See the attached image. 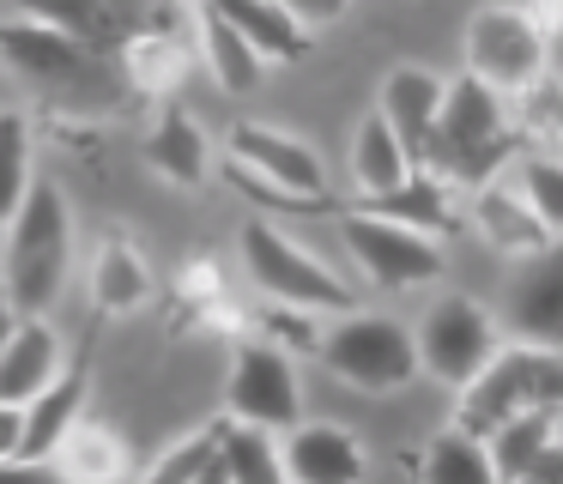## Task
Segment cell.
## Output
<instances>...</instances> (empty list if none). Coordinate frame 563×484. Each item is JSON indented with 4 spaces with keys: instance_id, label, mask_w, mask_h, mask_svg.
<instances>
[{
    "instance_id": "cell-22",
    "label": "cell",
    "mask_w": 563,
    "mask_h": 484,
    "mask_svg": "<svg viewBox=\"0 0 563 484\" xmlns=\"http://www.w3.org/2000/svg\"><path fill=\"white\" fill-rule=\"evenodd\" d=\"M200 7L219 12V19H231L236 31L255 43L261 61H297L309 48V31L291 24V12H279L273 0H200Z\"/></svg>"
},
{
    "instance_id": "cell-33",
    "label": "cell",
    "mask_w": 563,
    "mask_h": 484,
    "mask_svg": "<svg viewBox=\"0 0 563 484\" xmlns=\"http://www.w3.org/2000/svg\"><path fill=\"white\" fill-rule=\"evenodd\" d=\"M279 12H291V24H303L309 36L321 31V24H333V19H345V7L352 0H273Z\"/></svg>"
},
{
    "instance_id": "cell-24",
    "label": "cell",
    "mask_w": 563,
    "mask_h": 484,
    "mask_svg": "<svg viewBox=\"0 0 563 484\" xmlns=\"http://www.w3.org/2000/svg\"><path fill=\"white\" fill-rule=\"evenodd\" d=\"M146 297H152V266L134 254L128 237H110L91 261V302L103 315H134Z\"/></svg>"
},
{
    "instance_id": "cell-19",
    "label": "cell",
    "mask_w": 563,
    "mask_h": 484,
    "mask_svg": "<svg viewBox=\"0 0 563 484\" xmlns=\"http://www.w3.org/2000/svg\"><path fill=\"white\" fill-rule=\"evenodd\" d=\"M49 460L67 484H128V472H134V454H128L122 436L110 424H86V418L62 436V448Z\"/></svg>"
},
{
    "instance_id": "cell-1",
    "label": "cell",
    "mask_w": 563,
    "mask_h": 484,
    "mask_svg": "<svg viewBox=\"0 0 563 484\" xmlns=\"http://www.w3.org/2000/svg\"><path fill=\"white\" fill-rule=\"evenodd\" d=\"M515 164V121H509V97L478 85L473 73L449 79L442 91V116L418 145V169L437 182H449L454 194H473L485 182H497Z\"/></svg>"
},
{
    "instance_id": "cell-3",
    "label": "cell",
    "mask_w": 563,
    "mask_h": 484,
    "mask_svg": "<svg viewBox=\"0 0 563 484\" xmlns=\"http://www.w3.org/2000/svg\"><path fill=\"white\" fill-rule=\"evenodd\" d=\"M521 411H563V345H497V358L461 387V406H454V430L478 436L485 442L503 418H521Z\"/></svg>"
},
{
    "instance_id": "cell-36",
    "label": "cell",
    "mask_w": 563,
    "mask_h": 484,
    "mask_svg": "<svg viewBox=\"0 0 563 484\" xmlns=\"http://www.w3.org/2000/svg\"><path fill=\"white\" fill-rule=\"evenodd\" d=\"M515 484H563V436H551V442L527 460V472Z\"/></svg>"
},
{
    "instance_id": "cell-7",
    "label": "cell",
    "mask_w": 563,
    "mask_h": 484,
    "mask_svg": "<svg viewBox=\"0 0 563 484\" xmlns=\"http://www.w3.org/2000/svg\"><path fill=\"white\" fill-rule=\"evenodd\" d=\"M340 237L352 249L357 273L382 290H418L442 278V242L424 237L412 224H394L382 212H364V206H345L340 212Z\"/></svg>"
},
{
    "instance_id": "cell-5",
    "label": "cell",
    "mask_w": 563,
    "mask_h": 484,
    "mask_svg": "<svg viewBox=\"0 0 563 484\" xmlns=\"http://www.w3.org/2000/svg\"><path fill=\"white\" fill-rule=\"evenodd\" d=\"M316 358L328 363L340 382H352L357 394H400L418 382V345L412 327L388 321V315L345 309L333 327H321Z\"/></svg>"
},
{
    "instance_id": "cell-2",
    "label": "cell",
    "mask_w": 563,
    "mask_h": 484,
    "mask_svg": "<svg viewBox=\"0 0 563 484\" xmlns=\"http://www.w3.org/2000/svg\"><path fill=\"white\" fill-rule=\"evenodd\" d=\"M67 261H74V212L55 182H31L25 206L7 224V302L19 315H49L67 285Z\"/></svg>"
},
{
    "instance_id": "cell-34",
    "label": "cell",
    "mask_w": 563,
    "mask_h": 484,
    "mask_svg": "<svg viewBox=\"0 0 563 484\" xmlns=\"http://www.w3.org/2000/svg\"><path fill=\"white\" fill-rule=\"evenodd\" d=\"M273 333H279V339H291V345L297 351H316L321 345V333H316V327H309V309H285V302H273Z\"/></svg>"
},
{
    "instance_id": "cell-4",
    "label": "cell",
    "mask_w": 563,
    "mask_h": 484,
    "mask_svg": "<svg viewBox=\"0 0 563 484\" xmlns=\"http://www.w3.org/2000/svg\"><path fill=\"white\" fill-rule=\"evenodd\" d=\"M243 266L255 278V290H267L285 309H309V315H345L357 302V290L345 285L333 266H321L303 242H291L273 218H249L243 224Z\"/></svg>"
},
{
    "instance_id": "cell-25",
    "label": "cell",
    "mask_w": 563,
    "mask_h": 484,
    "mask_svg": "<svg viewBox=\"0 0 563 484\" xmlns=\"http://www.w3.org/2000/svg\"><path fill=\"white\" fill-rule=\"evenodd\" d=\"M146 164L164 182H176V188H195L207 176V133H200V121L188 109H164L158 116V128L146 140Z\"/></svg>"
},
{
    "instance_id": "cell-8",
    "label": "cell",
    "mask_w": 563,
    "mask_h": 484,
    "mask_svg": "<svg viewBox=\"0 0 563 484\" xmlns=\"http://www.w3.org/2000/svg\"><path fill=\"white\" fill-rule=\"evenodd\" d=\"M466 73L503 97H521L545 73V24L527 7H478L466 19Z\"/></svg>"
},
{
    "instance_id": "cell-14",
    "label": "cell",
    "mask_w": 563,
    "mask_h": 484,
    "mask_svg": "<svg viewBox=\"0 0 563 484\" xmlns=\"http://www.w3.org/2000/svg\"><path fill=\"white\" fill-rule=\"evenodd\" d=\"M31 19L67 31L74 43H86L91 55H110L128 36L146 24V7H128V0H25Z\"/></svg>"
},
{
    "instance_id": "cell-32",
    "label": "cell",
    "mask_w": 563,
    "mask_h": 484,
    "mask_svg": "<svg viewBox=\"0 0 563 484\" xmlns=\"http://www.w3.org/2000/svg\"><path fill=\"white\" fill-rule=\"evenodd\" d=\"M521 128L533 140H563V85L539 73L533 85L521 91Z\"/></svg>"
},
{
    "instance_id": "cell-30",
    "label": "cell",
    "mask_w": 563,
    "mask_h": 484,
    "mask_svg": "<svg viewBox=\"0 0 563 484\" xmlns=\"http://www.w3.org/2000/svg\"><path fill=\"white\" fill-rule=\"evenodd\" d=\"M515 188H521L527 206H533L539 224H545L551 237H563V157H551V152L515 157Z\"/></svg>"
},
{
    "instance_id": "cell-26",
    "label": "cell",
    "mask_w": 563,
    "mask_h": 484,
    "mask_svg": "<svg viewBox=\"0 0 563 484\" xmlns=\"http://www.w3.org/2000/svg\"><path fill=\"white\" fill-rule=\"evenodd\" d=\"M212 430H219V460L231 472V484H291L285 479V448L273 430L236 418H219Z\"/></svg>"
},
{
    "instance_id": "cell-15",
    "label": "cell",
    "mask_w": 563,
    "mask_h": 484,
    "mask_svg": "<svg viewBox=\"0 0 563 484\" xmlns=\"http://www.w3.org/2000/svg\"><path fill=\"white\" fill-rule=\"evenodd\" d=\"M442 91H449V79H437L430 67H394L388 79H382V91H376V116L388 121L394 140H400L412 157H418V145H424V133L437 128V116H442Z\"/></svg>"
},
{
    "instance_id": "cell-40",
    "label": "cell",
    "mask_w": 563,
    "mask_h": 484,
    "mask_svg": "<svg viewBox=\"0 0 563 484\" xmlns=\"http://www.w3.org/2000/svg\"><path fill=\"white\" fill-rule=\"evenodd\" d=\"M128 7H158V0H128Z\"/></svg>"
},
{
    "instance_id": "cell-12",
    "label": "cell",
    "mask_w": 563,
    "mask_h": 484,
    "mask_svg": "<svg viewBox=\"0 0 563 484\" xmlns=\"http://www.w3.org/2000/svg\"><path fill=\"white\" fill-rule=\"evenodd\" d=\"M503 327L521 345H563V237H551L539 254H521L503 297Z\"/></svg>"
},
{
    "instance_id": "cell-16",
    "label": "cell",
    "mask_w": 563,
    "mask_h": 484,
    "mask_svg": "<svg viewBox=\"0 0 563 484\" xmlns=\"http://www.w3.org/2000/svg\"><path fill=\"white\" fill-rule=\"evenodd\" d=\"M62 370L67 363H62V339H55V327L43 321V315H19L13 339H7V351H0V399L25 406V399L43 394Z\"/></svg>"
},
{
    "instance_id": "cell-9",
    "label": "cell",
    "mask_w": 563,
    "mask_h": 484,
    "mask_svg": "<svg viewBox=\"0 0 563 484\" xmlns=\"http://www.w3.org/2000/svg\"><path fill=\"white\" fill-rule=\"evenodd\" d=\"M231 164H243L255 182L279 188V206L291 212H328V169H321L316 145L297 133L273 128V121H236L231 128Z\"/></svg>"
},
{
    "instance_id": "cell-13",
    "label": "cell",
    "mask_w": 563,
    "mask_h": 484,
    "mask_svg": "<svg viewBox=\"0 0 563 484\" xmlns=\"http://www.w3.org/2000/svg\"><path fill=\"white\" fill-rule=\"evenodd\" d=\"M279 448L291 484H364V448L340 424H291Z\"/></svg>"
},
{
    "instance_id": "cell-6",
    "label": "cell",
    "mask_w": 563,
    "mask_h": 484,
    "mask_svg": "<svg viewBox=\"0 0 563 484\" xmlns=\"http://www.w3.org/2000/svg\"><path fill=\"white\" fill-rule=\"evenodd\" d=\"M418 345V375L442 387H466L503 345V321L490 309H478L473 297H437L412 327Z\"/></svg>"
},
{
    "instance_id": "cell-37",
    "label": "cell",
    "mask_w": 563,
    "mask_h": 484,
    "mask_svg": "<svg viewBox=\"0 0 563 484\" xmlns=\"http://www.w3.org/2000/svg\"><path fill=\"white\" fill-rule=\"evenodd\" d=\"M19 442H25V406L0 399V460H13Z\"/></svg>"
},
{
    "instance_id": "cell-17",
    "label": "cell",
    "mask_w": 563,
    "mask_h": 484,
    "mask_svg": "<svg viewBox=\"0 0 563 484\" xmlns=\"http://www.w3.org/2000/svg\"><path fill=\"white\" fill-rule=\"evenodd\" d=\"M473 224H478V237L490 242V249H503V254H539L551 242V230L533 218V206L521 200V188L515 182H485V188H473Z\"/></svg>"
},
{
    "instance_id": "cell-21",
    "label": "cell",
    "mask_w": 563,
    "mask_h": 484,
    "mask_svg": "<svg viewBox=\"0 0 563 484\" xmlns=\"http://www.w3.org/2000/svg\"><path fill=\"white\" fill-rule=\"evenodd\" d=\"M418 169V157L406 152L400 140H394V128L369 109L364 121H357V133H352V182L364 188V200L369 194H388V188H400L406 176Z\"/></svg>"
},
{
    "instance_id": "cell-27",
    "label": "cell",
    "mask_w": 563,
    "mask_h": 484,
    "mask_svg": "<svg viewBox=\"0 0 563 484\" xmlns=\"http://www.w3.org/2000/svg\"><path fill=\"white\" fill-rule=\"evenodd\" d=\"M418 484H503V479H497V466H490L485 442L449 424L442 436H430L424 466H418Z\"/></svg>"
},
{
    "instance_id": "cell-11",
    "label": "cell",
    "mask_w": 563,
    "mask_h": 484,
    "mask_svg": "<svg viewBox=\"0 0 563 484\" xmlns=\"http://www.w3.org/2000/svg\"><path fill=\"white\" fill-rule=\"evenodd\" d=\"M224 418L261 424V430L285 436L303 424V387H297V363L279 345H236L231 375H224Z\"/></svg>"
},
{
    "instance_id": "cell-20",
    "label": "cell",
    "mask_w": 563,
    "mask_h": 484,
    "mask_svg": "<svg viewBox=\"0 0 563 484\" xmlns=\"http://www.w3.org/2000/svg\"><path fill=\"white\" fill-rule=\"evenodd\" d=\"M352 206H364V212H382V218H394V224H412V230H424V237H449L461 218H454V188L449 182H437V176H424V169H412V176L400 182V188H388V194H357Z\"/></svg>"
},
{
    "instance_id": "cell-10",
    "label": "cell",
    "mask_w": 563,
    "mask_h": 484,
    "mask_svg": "<svg viewBox=\"0 0 563 484\" xmlns=\"http://www.w3.org/2000/svg\"><path fill=\"white\" fill-rule=\"evenodd\" d=\"M0 61L49 97H91L103 85V55H91L86 43H74L67 31L31 19V12L0 24Z\"/></svg>"
},
{
    "instance_id": "cell-28",
    "label": "cell",
    "mask_w": 563,
    "mask_h": 484,
    "mask_svg": "<svg viewBox=\"0 0 563 484\" xmlns=\"http://www.w3.org/2000/svg\"><path fill=\"white\" fill-rule=\"evenodd\" d=\"M551 436H558V418H551V411H521V418H503L497 430L485 436V454H490V466H497V479L515 484L527 472V460H533Z\"/></svg>"
},
{
    "instance_id": "cell-29",
    "label": "cell",
    "mask_w": 563,
    "mask_h": 484,
    "mask_svg": "<svg viewBox=\"0 0 563 484\" xmlns=\"http://www.w3.org/2000/svg\"><path fill=\"white\" fill-rule=\"evenodd\" d=\"M31 128H25V116H0V230L13 224V212L25 206V194H31Z\"/></svg>"
},
{
    "instance_id": "cell-23",
    "label": "cell",
    "mask_w": 563,
    "mask_h": 484,
    "mask_svg": "<svg viewBox=\"0 0 563 484\" xmlns=\"http://www.w3.org/2000/svg\"><path fill=\"white\" fill-rule=\"evenodd\" d=\"M188 7H195V19H200V43H207V67H212V79H219V91L249 97L261 85V67H267V61L255 55V43H249L231 19L207 12L200 0H188Z\"/></svg>"
},
{
    "instance_id": "cell-35",
    "label": "cell",
    "mask_w": 563,
    "mask_h": 484,
    "mask_svg": "<svg viewBox=\"0 0 563 484\" xmlns=\"http://www.w3.org/2000/svg\"><path fill=\"white\" fill-rule=\"evenodd\" d=\"M0 484H67V479L55 472V460H25V454H13V460H0Z\"/></svg>"
},
{
    "instance_id": "cell-38",
    "label": "cell",
    "mask_w": 563,
    "mask_h": 484,
    "mask_svg": "<svg viewBox=\"0 0 563 484\" xmlns=\"http://www.w3.org/2000/svg\"><path fill=\"white\" fill-rule=\"evenodd\" d=\"M195 484H231V472H224V460H219V442H212V454H207V466L195 472Z\"/></svg>"
},
{
    "instance_id": "cell-18",
    "label": "cell",
    "mask_w": 563,
    "mask_h": 484,
    "mask_svg": "<svg viewBox=\"0 0 563 484\" xmlns=\"http://www.w3.org/2000/svg\"><path fill=\"white\" fill-rule=\"evenodd\" d=\"M79 418H86V363H67L43 394L25 399V442H19V454L49 460Z\"/></svg>"
},
{
    "instance_id": "cell-31",
    "label": "cell",
    "mask_w": 563,
    "mask_h": 484,
    "mask_svg": "<svg viewBox=\"0 0 563 484\" xmlns=\"http://www.w3.org/2000/svg\"><path fill=\"white\" fill-rule=\"evenodd\" d=\"M212 442H219V430H212V424H207V430H195V436H183L176 448H164V454L152 460L140 484H195V472L207 466Z\"/></svg>"
},
{
    "instance_id": "cell-39",
    "label": "cell",
    "mask_w": 563,
    "mask_h": 484,
    "mask_svg": "<svg viewBox=\"0 0 563 484\" xmlns=\"http://www.w3.org/2000/svg\"><path fill=\"white\" fill-rule=\"evenodd\" d=\"M13 327H19V309L7 297H0V351H7V339H13Z\"/></svg>"
}]
</instances>
